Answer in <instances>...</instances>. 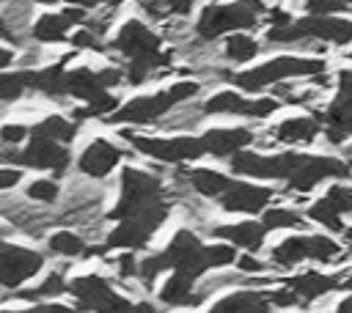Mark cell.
Returning <instances> with one entry per match:
<instances>
[{
  "label": "cell",
  "instance_id": "cell-1",
  "mask_svg": "<svg viewBox=\"0 0 352 313\" xmlns=\"http://www.w3.org/2000/svg\"><path fill=\"white\" fill-rule=\"evenodd\" d=\"M162 269H170V272L184 275V277H190V280L201 277V275L209 269L206 255H204V244L195 239V233L179 231V233L170 239V244H168L160 255H151V258H146L143 264H138V272H140V277H143L146 283H151Z\"/></svg>",
  "mask_w": 352,
  "mask_h": 313
},
{
  "label": "cell",
  "instance_id": "cell-2",
  "mask_svg": "<svg viewBox=\"0 0 352 313\" xmlns=\"http://www.w3.org/2000/svg\"><path fill=\"white\" fill-rule=\"evenodd\" d=\"M148 214H168V206L162 203L160 181L143 170L126 167L121 173V198L118 206L110 211L113 220H135Z\"/></svg>",
  "mask_w": 352,
  "mask_h": 313
},
{
  "label": "cell",
  "instance_id": "cell-3",
  "mask_svg": "<svg viewBox=\"0 0 352 313\" xmlns=\"http://www.w3.org/2000/svg\"><path fill=\"white\" fill-rule=\"evenodd\" d=\"M195 91H198L195 82H176V85H170V88L162 91V93H154V96H138V99L126 102L124 107L116 110V115H107V121H110V124H118V121H121V124H124V121H129V124H146V121H154V118H160L162 113H168L173 104L190 99Z\"/></svg>",
  "mask_w": 352,
  "mask_h": 313
},
{
  "label": "cell",
  "instance_id": "cell-4",
  "mask_svg": "<svg viewBox=\"0 0 352 313\" xmlns=\"http://www.w3.org/2000/svg\"><path fill=\"white\" fill-rule=\"evenodd\" d=\"M324 71V63L316 60V58H292V55H283V58H275L264 66H256L250 71H239L234 77V82L245 91H258L270 82H278V80H286V77H305V74H322Z\"/></svg>",
  "mask_w": 352,
  "mask_h": 313
},
{
  "label": "cell",
  "instance_id": "cell-5",
  "mask_svg": "<svg viewBox=\"0 0 352 313\" xmlns=\"http://www.w3.org/2000/svg\"><path fill=\"white\" fill-rule=\"evenodd\" d=\"M324 38L333 44H349L352 41V22L336 19V16H305L289 25H278L270 30V41H294V38Z\"/></svg>",
  "mask_w": 352,
  "mask_h": 313
},
{
  "label": "cell",
  "instance_id": "cell-6",
  "mask_svg": "<svg viewBox=\"0 0 352 313\" xmlns=\"http://www.w3.org/2000/svg\"><path fill=\"white\" fill-rule=\"evenodd\" d=\"M69 291L77 297L80 310H94V313H129L132 302H126L124 297H118L107 280H102L99 275H85L72 280Z\"/></svg>",
  "mask_w": 352,
  "mask_h": 313
},
{
  "label": "cell",
  "instance_id": "cell-7",
  "mask_svg": "<svg viewBox=\"0 0 352 313\" xmlns=\"http://www.w3.org/2000/svg\"><path fill=\"white\" fill-rule=\"evenodd\" d=\"M302 159H305L302 154L261 156V154H250V151H236V154H231V170L242 173V176H253V178H289L300 167Z\"/></svg>",
  "mask_w": 352,
  "mask_h": 313
},
{
  "label": "cell",
  "instance_id": "cell-8",
  "mask_svg": "<svg viewBox=\"0 0 352 313\" xmlns=\"http://www.w3.org/2000/svg\"><path fill=\"white\" fill-rule=\"evenodd\" d=\"M253 25H256V14L245 3L209 5V8H204V14L198 19V33L204 38H217L220 33L242 30V27H253Z\"/></svg>",
  "mask_w": 352,
  "mask_h": 313
},
{
  "label": "cell",
  "instance_id": "cell-9",
  "mask_svg": "<svg viewBox=\"0 0 352 313\" xmlns=\"http://www.w3.org/2000/svg\"><path fill=\"white\" fill-rule=\"evenodd\" d=\"M138 151L162 159V162H184L198 159L204 154V146L198 137H143V135H124Z\"/></svg>",
  "mask_w": 352,
  "mask_h": 313
},
{
  "label": "cell",
  "instance_id": "cell-10",
  "mask_svg": "<svg viewBox=\"0 0 352 313\" xmlns=\"http://www.w3.org/2000/svg\"><path fill=\"white\" fill-rule=\"evenodd\" d=\"M341 247L327 239V236H292L286 242H280L275 250H272V261L275 264H283V266H294L297 261H305V258H319V261H327L338 253Z\"/></svg>",
  "mask_w": 352,
  "mask_h": 313
},
{
  "label": "cell",
  "instance_id": "cell-11",
  "mask_svg": "<svg viewBox=\"0 0 352 313\" xmlns=\"http://www.w3.org/2000/svg\"><path fill=\"white\" fill-rule=\"evenodd\" d=\"M44 258L28 247H16V244H0V286L14 288L19 283H25L28 277H33L41 269Z\"/></svg>",
  "mask_w": 352,
  "mask_h": 313
},
{
  "label": "cell",
  "instance_id": "cell-12",
  "mask_svg": "<svg viewBox=\"0 0 352 313\" xmlns=\"http://www.w3.org/2000/svg\"><path fill=\"white\" fill-rule=\"evenodd\" d=\"M344 176H349V167L341 159H333V156H305L300 162V167L289 176V187L300 189V192H308L322 178H344Z\"/></svg>",
  "mask_w": 352,
  "mask_h": 313
},
{
  "label": "cell",
  "instance_id": "cell-13",
  "mask_svg": "<svg viewBox=\"0 0 352 313\" xmlns=\"http://www.w3.org/2000/svg\"><path fill=\"white\" fill-rule=\"evenodd\" d=\"M168 214H148V217H135V220H121L110 236H107V247H126V250H138L143 247L151 233L165 222Z\"/></svg>",
  "mask_w": 352,
  "mask_h": 313
},
{
  "label": "cell",
  "instance_id": "cell-14",
  "mask_svg": "<svg viewBox=\"0 0 352 313\" xmlns=\"http://www.w3.org/2000/svg\"><path fill=\"white\" fill-rule=\"evenodd\" d=\"M19 165L28 167H41V170H63L69 165V151L55 143V140H44V137H30V146L19 154L11 156Z\"/></svg>",
  "mask_w": 352,
  "mask_h": 313
},
{
  "label": "cell",
  "instance_id": "cell-15",
  "mask_svg": "<svg viewBox=\"0 0 352 313\" xmlns=\"http://www.w3.org/2000/svg\"><path fill=\"white\" fill-rule=\"evenodd\" d=\"M272 192L267 187L245 184V181H231L228 189L220 195V206L226 211H242V214H256L270 203Z\"/></svg>",
  "mask_w": 352,
  "mask_h": 313
},
{
  "label": "cell",
  "instance_id": "cell-16",
  "mask_svg": "<svg viewBox=\"0 0 352 313\" xmlns=\"http://www.w3.org/2000/svg\"><path fill=\"white\" fill-rule=\"evenodd\" d=\"M113 47L121 49V52L129 55V58H135V55H148V52H157V49H160V36H154L148 27H143L140 22L132 19V22H126V25L118 30Z\"/></svg>",
  "mask_w": 352,
  "mask_h": 313
},
{
  "label": "cell",
  "instance_id": "cell-17",
  "mask_svg": "<svg viewBox=\"0 0 352 313\" xmlns=\"http://www.w3.org/2000/svg\"><path fill=\"white\" fill-rule=\"evenodd\" d=\"M121 154L116 146H110L107 140H94L82 154H80V170L99 178V176H107L116 165H118Z\"/></svg>",
  "mask_w": 352,
  "mask_h": 313
},
{
  "label": "cell",
  "instance_id": "cell-18",
  "mask_svg": "<svg viewBox=\"0 0 352 313\" xmlns=\"http://www.w3.org/2000/svg\"><path fill=\"white\" fill-rule=\"evenodd\" d=\"M198 140H201L204 151L217 154V156H231V154L242 151L253 140V135L248 129H212V132L201 135Z\"/></svg>",
  "mask_w": 352,
  "mask_h": 313
},
{
  "label": "cell",
  "instance_id": "cell-19",
  "mask_svg": "<svg viewBox=\"0 0 352 313\" xmlns=\"http://www.w3.org/2000/svg\"><path fill=\"white\" fill-rule=\"evenodd\" d=\"M214 236L220 239H228L231 244L236 247H245V250H258L264 244V236H267V228L261 222H234V225H220L214 228Z\"/></svg>",
  "mask_w": 352,
  "mask_h": 313
},
{
  "label": "cell",
  "instance_id": "cell-20",
  "mask_svg": "<svg viewBox=\"0 0 352 313\" xmlns=\"http://www.w3.org/2000/svg\"><path fill=\"white\" fill-rule=\"evenodd\" d=\"M209 313H270V297L261 291H239L220 299Z\"/></svg>",
  "mask_w": 352,
  "mask_h": 313
},
{
  "label": "cell",
  "instance_id": "cell-21",
  "mask_svg": "<svg viewBox=\"0 0 352 313\" xmlns=\"http://www.w3.org/2000/svg\"><path fill=\"white\" fill-rule=\"evenodd\" d=\"M338 286L336 277L330 275H319V272H302L297 277H289V288L300 297V299H316L327 291H333Z\"/></svg>",
  "mask_w": 352,
  "mask_h": 313
},
{
  "label": "cell",
  "instance_id": "cell-22",
  "mask_svg": "<svg viewBox=\"0 0 352 313\" xmlns=\"http://www.w3.org/2000/svg\"><path fill=\"white\" fill-rule=\"evenodd\" d=\"M25 85L38 88L50 96H60V93H66V71H63V66H50L41 71H25Z\"/></svg>",
  "mask_w": 352,
  "mask_h": 313
},
{
  "label": "cell",
  "instance_id": "cell-23",
  "mask_svg": "<svg viewBox=\"0 0 352 313\" xmlns=\"http://www.w3.org/2000/svg\"><path fill=\"white\" fill-rule=\"evenodd\" d=\"M74 124L72 121H66V118H60V115H50V118H44L38 126H33V132H30V137H44V140H55V143H69L72 137H74Z\"/></svg>",
  "mask_w": 352,
  "mask_h": 313
},
{
  "label": "cell",
  "instance_id": "cell-24",
  "mask_svg": "<svg viewBox=\"0 0 352 313\" xmlns=\"http://www.w3.org/2000/svg\"><path fill=\"white\" fill-rule=\"evenodd\" d=\"M190 184L201 192V195H206V198H217V195H223L226 189H228V178L223 176V173H217V170H206V167H201V170H192L190 173Z\"/></svg>",
  "mask_w": 352,
  "mask_h": 313
},
{
  "label": "cell",
  "instance_id": "cell-25",
  "mask_svg": "<svg viewBox=\"0 0 352 313\" xmlns=\"http://www.w3.org/2000/svg\"><path fill=\"white\" fill-rule=\"evenodd\" d=\"M69 27H72V22H69L63 14H44V16L36 22L33 36H36L38 41H63Z\"/></svg>",
  "mask_w": 352,
  "mask_h": 313
},
{
  "label": "cell",
  "instance_id": "cell-26",
  "mask_svg": "<svg viewBox=\"0 0 352 313\" xmlns=\"http://www.w3.org/2000/svg\"><path fill=\"white\" fill-rule=\"evenodd\" d=\"M168 63V52L157 49V52H148V55H135L129 58V69H126V80L132 85H140L146 80V74L154 69V66H165Z\"/></svg>",
  "mask_w": 352,
  "mask_h": 313
},
{
  "label": "cell",
  "instance_id": "cell-27",
  "mask_svg": "<svg viewBox=\"0 0 352 313\" xmlns=\"http://www.w3.org/2000/svg\"><path fill=\"white\" fill-rule=\"evenodd\" d=\"M192 283H195V280H190V277L173 272V275L165 280V286L160 288V299L168 302V305H187V302H192V297H190Z\"/></svg>",
  "mask_w": 352,
  "mask_h": 313
},
{
  "label": "cell",
  "instance_id": "cell-28",
  "mask_svg": "<svg viewBox=\"0 0 352 313\" xmlns=\"http://www.w3.org/2000/svg\"><path fill=\"white\" fill-rule=\"evenodd\" d=\"M319 124L314 118H289L278 126V140L280 143H297V140H311L316 135Z\"/></svg>",
  "mask_w": 352,
  "mask_h": 313
},
{
  "label": "cell",
  "instance_id": "cell-29",
  "mask_svg": "<svg viewBox=\"0 0 352 313\" xmlns=\"http://www.w3.org/2000/svg\"><path fill=\"white\" fill-rule=\"evenodd\" d=\"M256 52H258V44H256L250 36H242V33H234V36L228 38V44H226V55H228L231 60H239V63L250 60Z\"/></svg>",
  "mask_w": 352,
  "mask_h": 313
},
{
  "label": "cell",
  "instance_id": "cell-30",
  "mask_svg": "<svg viewBox=\"0 0 352 313\" xmlns=\"http://www.w3.org/2000/svg\"><path fill=\"white\" fill-rule=\"evenodd\" d=\"M308 217H311L314 222H319V225H327L330 231H344V225H341V214L327 203V198H319V200L308 209Z\"/></svg>",
  "mask_w": 352,
  "mask_h": 313
},
{
  "label": "cell",
  "instance_id": "cell-31",
  "mask_svg": "<svg viewBox=\"0 0 352 313\" xmlns=\"http://www.w3.org/2000/svg\"><path fill=\"white\" fill-rule=\"evenodd\" d=\"M206 113H242L245 110V99L239 93H231V91H223V93H214L206 104H204Z\"/></svg>",
  "mask_w": 352,
  "mask_h": 313
},
{
  "label": "cell",
  "instance_id": "cell-32",
  "mask_svg": "<svg viewBox=\"0 0 352 313\" xmlns=\"http://www.w3.org/2000/svg\"><path fill=\"white\" fill-rule=\"evenodd\" d=\"M261 225L267 231H272V228H300L302 225V217L297 211H289V209H267Z\"/></svg>",
  "mask_w": 352,
  "mask_h": 313
},
{
  "label": "cell",
  "instance_id": "cell-33",
  "mask_svg": "<svg viewBox=\"0 0 352 313\" xmlns=\"http://www.w3.org/2000/svg\"><path fill=\"white\" fill-rule=\"evenodd\" d=\"M50 247H52V253L72 258V255H80L82 253V239L74 236V233H69V231H58V233L50 236Z\"/></svg>",
  "mask_w": 352,
  "mask_h": 313
},
{
  "label": "cell",
  "instance_id": "cell-34",
  "mask_svg": "<svg viewBox=\"0 0 352 313\" xmlns=\"http://www.w3.org/2000/svg\"><path fill=\"white\" fill-rule=\"evenodd\" d=\"M60 291H66L63 277H60V275H50L41 286L28 288V291H16V297H19V299H44V297H55V294H60Z\"/></svg>",
  "mask_w": 352,
  "mask_h": 313
},
{
  "label": "cell",
  "instance_id": "cell-35",
  "mask_svg": "<svg viewBox=\"0 0 352 313\" xmlns=\"http://www.w3.org/2000/svg\"><path fill=\"white\" fill-rule=\"evenodd\" d=\"M204 255H206L209 269L212 266H226V264L236 261V250L231 244H209V247H204Z\"/></svg>",
  "mask_w": 352,
  "mask_h": 313
},
{
  "label": "cell",
  "instance_id": "cell-36",
  "mask_svg": "<svg viewBox=\"0 0 352 313\" xmlns=\"http://www.w3.org/2000/svg\"><path fill=\"white\" fill-rule=\"evenodd\" d=\"M25 71L16 74H0V99H16L25 91Z\"/></svg>",
  "mask_w": 352,
  "mask_h": 313
},
{
  "label": "cell",
  "instance_id": "cell-37",
  "mask_svg": "<svg viewBox=\"0 0 352 313\" xmlns=\"http://www.w3.org/2000/svg\"><path fill=\"white\" fill-rule=\"evenodd\" d=\"M28 195H30L33 200L52 203V200L58 198V187H55V181H50V178H38V181H33V184L28 187Z\"/></svg>",
  "mask_w": 352,
  "mask_h": 313
},
{
  "label": "cell",
  "instance_id": "cell-38",
  "mask_svg": "<svg viewBox=\"0 0 352 313\" xmlns=\"http://www.w3.org/2000/svg\"><path fill=\"white\" fill-rule=\"evenodd\" d=\"M344 8H346V0H305V11L311 16H330Z\"/></svg>",
  "mask_w": 352,
  "mask_h": 313
},
{
  "label": "cell",
  "instance_id": "cell-39",
  "mask_svg": "<svg viewBox=\"0 0 352 313\" xmlns=\"http://www.w3.org/2000/svg\"><path fill=\"white\" fill-rule=\"evenodd\" d=\"M327 203L341 214V211H352V192L346 187H330L327 189Z\"/></svg>",
  "mask_w": 352,
  "mask_h": 313
},
{
  "label": "cell",
  "instance_id": "cell-40",
  "mask_svg": "<svg viewBox=\"0 0 352 313\" xmlns=\"http://www.w3.org/2000/svg\"><path fill=\"white\" fill-rule=\"evenodd\" d=\"M275 107H278V102H275V99H253V102H245L242 115H250V118H264V115H270Z\"/></svg>",
  "mask_w": 352,
  "mask_h": 313
},
{
  "label": "cell",
  "instance_id": "cell-41",
  "mask_svg": "<svg viewBox=\"0 0 352 313\" xmlns=\"http://www.w3.org/2000/svg\"><path fill=\"white\" fill-rule=\"evenodd\" d=\"M0 313H77L66 305H33L28 310H0Z\"/></svg>",
  "mask_w": 352,
  "mask_h": 313
},
{
  "label": "cell",
  "instance_id": "cell-42",
  "mask_svg": "<svg viewBox=\"0 0 352 313\" xmlns=\"http://www.w3.org/2000/svg\"><path fill=\"white\" fill-rule=\"evenodd\" d=\"M300 297L292 291V288H280V291H272L270 294V305H280V308H289V305H294Z\"/></svg>",
  "mask_w": 352,
  "mask_h": 313
},
{
  "label": "cell",
  "instance_id": "cell-43",
  "mask_svg": "<svg viewBox=\"0 0 352 313\" xmlns=\"http://www.w3.org/2000/svg\"><path fill=\"white\" fill-rule=\"evenodd\" d=\"M338 99L352 104V71H341L338 74Z\"/></svg>",
  "mask_w": 352,
  "mask_h": 313
},
{
  "label": "cell",
  "instance_id": "cell-44",
  "mask_svg": "<svg viewBox=\"0 0 352 313\" xmlns=\"http://www.w3.org/2000/svg\"><path fill=\"white\" fill-rule=\"evenodd\" d=\"M118 275H121V277H132V275H138V261H135L132 253H124V255L118 258Z\"/></svg>",
  "mask_w": 352,
  "mask_h": 313
},
{
  "label": "cell",
  "instance_id": "cell-45",
  "mask_svg": "<svg viewBox=\"0 0 352 313\" xmlns=\"http://www.w3.org/2000/svg\"><path fill=\"white\" fill-rule=\"evenodd\" d=\"M25 135H28V129L19 126V124H11V126H3V129H0V137H3L6 143H19Z\"/></svg>",
  "mask_w": 352,
  "mask_h": 313
},
{
  "label": "cell",
  "instance_id": "cell-46",
  "mask_svg": "<svg viewBox=\"0 0 352 313\" xmlns=\"http://www.w3.org/2000/svg\"><path fill=\"white\" fill-rule=\"evenodd\" d=\"M96 77H99L102 88H113L121 80V71L118 69H102V71H96Z\"/></svg>",
  "mask_w": 352,
  "mask_h": 313
},
{
  "label": "cell",
  "instance_id": "cell-47",
  "mask_svg": "<svg viewBox=\"0 0 352 313\" xmlns=\"http://www.w3.org/2000/svg\"><path fill=\"white\" fill-rule=\"evenodd\" d=\"M19 181V170L16 167H0V189L14 187Z\"/></svg>",
  "mask_w": 352,
  "mask_h": 313
},
{
  "label": "cell",
  "instance_id": "cell-48",
  "mask_svg": "<svg viewBox=\"0 0 352 313\" xmlns=\"http://www.w3.org/2000/svg\"><path fill=\"white\" fill-rule=\"evenodd\" d=\"M72 44L80 49V47H96V38L88 33V30H77L74 36H72Z\"/></svg>",
  "mask_w": 352,
  "mask_h": 313
},
{
  "label": "cell",
  "instance_id": "cell-49",
  "mask_svg": "<svg viewBox=\"0 0 352 313\" xmlns=\"http://www.w3.org/2000/svg\"><path fill=\"white\" fill-rule=\"evenodd\" d=\"M236 264H239L242 272H258V269H261V264H258L253 255H242V258H236Z\"/></svg>",
  "mask_w": 352,
  "mask_h": 313
},
{
  "label": "cell",
  "instance_id": "cell-50",
  "mask_svg": "<svg viewBox=\"0 0 352 313\" xmlns=\"http://www.w3.org/2000/svg\"><path fill=\"white\" fill-rule=\"evenodd\" d=\"M168 8H170L173 14H190L192 0H168Z\"/></svg>",
  "mask_w": 352,
  "mask_h": 313
},
{
  "label": "cell",
  "instance_id": "cell-51",
  "mask_svg": "<svg viewBox=\"0 0 352 313\" xmlns=\"http://www.w3.org/2000/svg\"><path fill=\"white\" fill-rule=\"evenodd\" d=\"M63 16H66V19H69V22L74 25V22H80V19L85 16V14H82V8H80V5H77V8L72 5V8H66V11H63Z\"/></svg>",
  "mask_w": 352,
  "mask_h": 313
},
{
  "label": "cell",
  "instance_id": "cell-52",
  "mask_svg": "<svg viewBox=\"0 0 352 313\" xmlns=\"http://www.w3.org/2000/svg\"><path fill=\"white\" fill-rule=\"evenodd\" d=\"M270 19H272V27H278V25H289V22H292L286 11H272V14H270Z\"/></svg>",
  "mask_w": 352,
  "mask_h": 313
},
{
  "label": "cell",
  "instance_id": "cell-53",
  "mask_svg": "<svg viewBox=\"0 0 352 313\" xmlns=\"http://www.w3.org/2000/svg\"><path fill=\"white\" fill-rule=\"evenodd\" d=\"M129 313H154V308H151L148 302H138V305H132Z\"/></svg>",
  "mask_w": 352,
  "mask_h": 313
},
{
  "label": "cell",
  "instance_id": "cell-54",
  "mask_svg": "<svg viewBox=\"0 0 352 313\" xmlns=\"http://www.w3.org/2000/svg\"><path fill=\"white\" fill-rule=\"evenodd\" d=\"M11 58H14V55H11V49H6V47H0V69H6V66L11 63Z\"/></svg>",
  "mask_w": 352,
  "mask_h": 313
},
{
  "label": "cell",
  "instance_id": "cell-55",
  "mask_svg": "<svg viewBox=\"0 0 352 313\" xmlns=\"http://www.w3.org/2000/svg\"><path fill=\"white\" fill-rule=\"evenodd\" d=\"M338 313H352V297H346V299L338 305Z\"/></svg>",
  "mask_w": 352,
  "mask_h": 313
},
{
  "label": "cell",
  "instance_id": "cell-56",
  "mask_svg": "<svg viewBox=\"0 0 352 313\" xmlns=\"http://www.w3.org/2000/svg\"><path fill=\"white\" fill-rule=\"evenodd\" d=\"M72 5H82V8H88V5H96L99 0H69Z\"/></svg>",
  "mask_w": 352,
  "mask_h": 313
},
{
  "label": "cell",
  "instance_id": "cell-57",
  "mask_svg": "<svg viewBox=\"0 0 352 313\" xmlns=\"http://www.w3.org/2000/svg\"><path fill=\"white\" fill-rule=\"evenodd\" d=\"M0 38H11V30L6 27V22L0 19Z\"/></svg>",
  "mask_w": 352,
  "mask_h": 313
},
{
  "label": "cell",
  "instance_id": "cell-58",
  "mask_svg": "<svg viewBox=\"0 0 352 313\" xmlns=\"http://www.w3.org/2000/svg\"><path fill=\"white\" fill-rule=\"evenodd\" d=\"M239 3H245V5H250L253 11H256V8H261V0H239Z\"/></svg>",
  "mask_w": 352,
  "mask_h": 313
},
{
  "label": "cell",
  "instance_id": "cell-59",
  "mask_svg": "<svg viewBox=\"0 0 352 313\" xmlns=\"http://www.w3.org/2000/svg\"><path fill=\"white\" fill-rule=\"evenodd\" d=\"M344 236H346V244H349V250H352V228H344Z\"/></svg>",
  "mask_w": 352,
  "mask_h": 313
},
{
  "label": "cell",
  "instance_id": "cell-60",
  "mask_svg": "<svg viewBox=\"0 0 352 313\" xmlns=\"http://www.w3.org/2000/svg\"><path fill=\"white\" fill-rule=\"evenodd\" d=\"M107 3H110V5H118V3H121V0H107Z\"/></svg>",
  "mask_w": 352,
  "mask_h": 313
},
{
  "label": "cell",
  "instance_id": "cell-61",
  "mask_svg": "<svg viewBox=\"0 0 352 313\" xmlns=\"http://www.w3.org/2000/svg\"><path fill=\"white\" fill-rule=\"evenodd\" d=\"M346 288H349V291H352V277H349V280H346Z\"/></svg>",
  "mask_w": 352,
  "mask_h": 313
}]
</instances>
